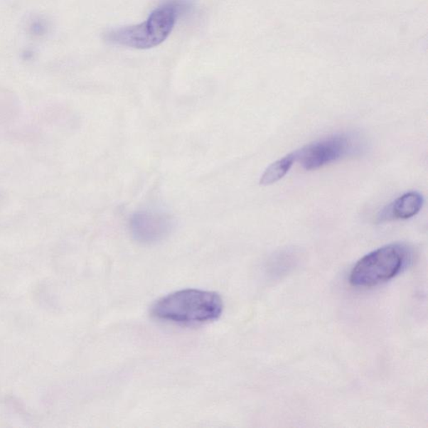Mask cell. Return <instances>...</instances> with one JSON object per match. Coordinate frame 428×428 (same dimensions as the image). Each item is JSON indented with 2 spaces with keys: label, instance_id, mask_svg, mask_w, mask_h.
I'll list each match as a JSON object with an SVG mask.
<instances>
[{
  "label": "cell",
  "instance_id": "8992f818",
  "mask_svg": "<svg viewBox=\"0 0 428 428\" xmlns=\"http://www.w3.org/2000/svg\"><path fill=\"white\" fill-rule=\"evenodd\" d=\"M424 199L418 192H409L383 208L378 216L379 222L408 220L420 212Z\"/></svg>",
  "mask_w": 428,
  "mask_h": 428
},
{
  "label": "cell",
  "instance_id": "3957f363",
  "mask_svg": "<svg viewBox=\"0 0 428 428\" xmlns=\"http://www.w3.org/2000/svg\"><path fill=\"white\" fill-rule=\"evenodd\" d=\"M412 260V252L403 244L382 247L361 258L350 275L355 287L370 288L389 282L403 272Z\"/></svg>",
  "mask_w": 428,
  "mask_h": 428
},
{
  "label": "cell",
  "instance_id": "52a82bcc",
  "mask_svg": "<svg viewBox=\"0 0 428 428\" xmlns=\"http://www.w3.org/2000/svg\"><path fill=\"white\" fill-rule=\"evenodd\" d=\"M296 161V154L292 152V154L284 156L283 159L274 161V164L266 168L262 176H261L260 185H262V186H269V185L279 182L280 179H282L288 173Z\"/></svg>",
  "mask_w": 428,
  "mask_h": 428
},
{
  "label": "cell",
  "instance_id": "6da1fadb",
  "mask_svg": "<svg viewBox=\"0 0 428 428\" xmlns=\"http://www.w3.org/2000/svg\"><path fill=\"white\" fill-rule=\"evenodd\" d=\"M190 0H166L152 11L145 22L105 33L109 44L137 50L154 48L164 43L172 33L178 18L192 11Z\"/></svg>",
  "mask_w": 428,
  "mask_h": 428
},
{
  "label": "cell",
  "instance_id": "5b68a950",
  "mask_svg": "<svg viewBox=\"0 0 428 428\" xmlns=\"http://www.w3.org/2000/svg\"><path fill=\"white\" fill-rule=\"evenodd\" d=\"M173 222L168 214L141 211L130 220L131 234L136 241L144 245L156 244L168 236Z\"/></svg>",
  "mask_w": 428,
  "mask_h": 428
},
{
  "label": "cell",
  "instance_id": "7a4b0ae2",
  "mask_svg": "<svg viewBox=\"0 0 428 428\" xmlns=\"http://www.w3.org/2000/svg\"><path fill=\"white\" fill-rule=\"evenodd\" d=\"M218 294L201 289H183L159 299L151 307L152 316L181 325H199L217 320L223 312Z\"/></svg>",
  "mask_w": 428,
  "mask_h": 428
},
{
  "label": "cell",
  "instance_id": "277c9868",
  "mask_svg": "<svg viewBox=\"0 0 428 428\" xmlns=\"http://www.w3.org/2000/svg\"><path fill=\"white\" fill-rule=\"evenodd\" d=\"M360 146L353 136L337 134L313 142L294 154L303 168L312 171L355 154Z\"/></svg>",
  "mask_w": 428,
  "mask_h": 428
}]
</instances>
